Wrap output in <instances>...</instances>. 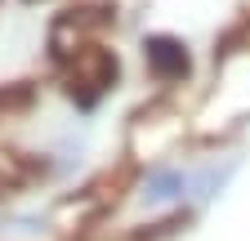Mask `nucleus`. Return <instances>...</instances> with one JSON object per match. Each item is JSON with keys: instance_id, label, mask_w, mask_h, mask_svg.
Listing matches in <instances>:
<instances>
[{"instance_id": "1", "label": "nucleus", "mask_w": 250, "mask_h": 241, "mask_svg": "<svg viewBox=\"0 0 250 241\" xmlns=\"http://www.w3.org/2000/svg\"><path fill=\"white\" fill-rule=\"evenodd\" d=\"M197 134L201 139H224L250 120V45H228L219 58V76L206 103L197 107Z\"/></svg>"}, {"instance_id": "2", "label": "nucleus", "mask_w": 250, "mask_h": 241, "mask_svg": "<svg viewBox=\"0 0 250 241\" xmlns=\"http://www.w3.org/2000/svg\"><path fill=\"white\" fill-rule=\"evenodd\" d=\"M116 80V54L103 49V45H85L67 58V94L76 103H99Z\"/></svg>"}, {"instance_id": "3", "label": "nucleus", "mask_w": 250, "mask_h": 241, "mask_svg": "<svg viewBox=\"0 0 250 241\" xmlns=\"http://www.w3.org/2000/svg\"><path fill=\"white\" fill-rule=\"evenodd\" d=\"M188 125L179 112H166V107H152V112H139L134 125H130V152L139 161H156V157H170L174 147L183 143Z\"/></svg>"}, {"instance_id": "4", "label": "nucleus", "mask_w": 250, "mask_h": 241, "mask_svg": "<svg viewBox=\"0 0 250 241\" xmlns=\"http://www.w3.org/2000/svg\"><path fill=\"white\" fill-rule=\"evenodd\" d=\"M143 58H147V72L156 80H183L192 58H188V45L174 36H147L143 40Z\"/></svg>"}, {"instance_id": "5", "label": "nucleus", "mask_w": 250, "mask_h": 241, "mask_svg": "<svg viewBox=\"0 0 250 241\" xmlns=\"http://www.w3.org/2000/svg\"><path fill=\"white\" fill-rule=\"evenodd\" d=\"M188 192V174L183 170H170V165H156L147 170V179L139 183V201L143 205H170Z\"/></svg>"}]
</instances>
